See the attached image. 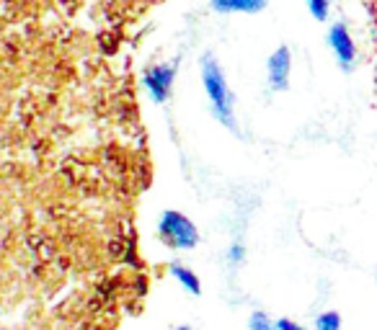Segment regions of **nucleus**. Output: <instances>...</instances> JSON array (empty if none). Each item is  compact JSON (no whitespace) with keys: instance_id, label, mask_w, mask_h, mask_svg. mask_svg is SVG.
I'll list each match as a JSON object with an SVG mask.
<instances>
[{"instance_id":"nucleus-1","label":"nucleus","mask_w":377,"mask_h":330,"mask_svg":"<svg viewBox=\"0 0 377 330\" xmlns=\"http://www.w3.org/2000/svg\"><path fill=\"white\" fill-rule=\"evenodd\" d=\"M202 85H205V93L209 98L214 117L220 119L230 132H238V124H235V96H232L230 85L225 80L223 68L214 59L212 52H207L202 57Z\"/></svg>"},{"instance_id":"nucleus-2","label":"nucleus","mask_w":377,"mask_h":330,"mask_svg":"<svg viewBox=\"0 0 377 330\" xmlns=\"http://www.w3.org/2000/svg\"><path fill=\"white\" fill-rule=\"evenodd\" d=\"M158 235H161V240H163L165 246L179 248V250H191V248L199 246L197 225L188 220L186 214L173 212V209L161 214V220H158Z\"/></svg>"},{"instance_id":"nucleus-3","label":"nucleus","mask_w":377,"mask_h":330,"mask_svg":"<svg viewBox=\"0 0 377 330\" xmlns=\"http://www.w3.org/2000/svg\"><path fill=\"white\" fill-rule=\"evenodd\" d=\"M176 73H179V59L165 62V65H153V68L145 70L142 83H145L147 93H150V98H153L155 103H165L171 98Z\"/></svg>"},{"instance_id":"nucleus-4","label":"nucleus","mask_w":377,"mask_h":330,"mask_svg":"<svg viewBox=\"0 0 377 330\" xmlns=\"http://www.w3.org/2000/svg\"><path fill=\"white\" fill-rule=\"evenodd\" d=\"M328 44H331V50H334L339 68H341L343 73H352L354 62H357V44H354L346 24L331 26V31H328Z\"/></svg>"},{"instance_id":"nucleus-5","label":"nucleus","mask_w":377,"mask_h":330,"mask_svg":"<svg viewBox=\"0 0 377 330\" xmlns=\"http://www.w3.org/2000/svg\"><path fill=\"white\" fill-rule=\"evenodd\" d=\"M290 73H292V52L290 47H279L272 52L266 62V77L272 91H287L290 88Z\"/></svg>"},{"instance_id":"nucleus-6","label":"nucleus","mask_w":377,"mask_h":330,"mask_svg":"<svg viewBox=\"0 0 377 330\" xmlns=\"http://www.w3.org/2000/svg\"><path fill=\"white\" fill-rule=\"evenodd\" d=\"M269 0H212V10L217 13H261Z\"/></svg>"},{"instance_id":"nucleus-7","label":"nucleus","mask_w":377,"mask_h":330,"mask_svg":"<svg viewBox=\"0 0 377 330\" xmlns=\"http://www.w3.org/2000/svg\"><path fill=\"white\" fill-rule=\"evenodd\" d=\"M171 273H173V279L179 281V284L186 289L188 294H194V297L202 294V281H199V276L191 271V269L181 266V263H171Z\"/></svg>"},{"instance_id":"nucleus-8","label":"nucleus","mask_w":377,"mask_h":330,"mask_svg":"<svg viewBox=\"0 0 377 330\" xmlns=\"http://www.w3.org/2000/svg\"><path fill=\"white\" fill-rule=\"evenodd\" d=\"M316 330H341V315L336 310H326L316 317Z\"/></svg>"},{"instance_id":"nucleus-9","label":"nucleus","mask_w":377,"mask_h":330,"mask_svg":"<svg viewBox=\"0 0 377 330\" xmlns=\"http://www.w3.org/2000/svg\"><path fill=\"white\" fill-rule=\"evenodd\" d=\"M249 330H276V322L272 320L266 313L256 310V313L249 317Z\"/></svg>"},{"instance_id":"nucleus-10","label":"nucleus","mask_w":377,"mask_h":330,"mask_svg":"<svg viewBox=\"0 0 377 330\" xmlns=\"http://www.w3.org/2000/svg\"><path fill=\"white\" fill-rule=\"evenodd\" d=\"M308 10L316 21H326L328 10H331V3H328V0H308Z\"/></svg>"},{"instance_id":"nucleus-11","label":"nucleus","mask_w":377,"mask_h":330,"mask_svg":"<svg viewBox=\"0 0 377 330\" xmlns=\"http://www.w3.org/2000/svg\"><path fill=\"white\" fill-rule=\"evenodd\" d=\"M243 255H246L243 246H240V243H232L230 250H228V261H230V263H240V261H243Z\"/></svg>"},{"instance_id":"nucleus-12","label":"nucleus","mask_w":377,"mask_h":330,"mask_svg":"<svg viewBox=\"0 0 377 330\" xmlns=\"http://www.w3.org/2000/svg\"><path fill=\"white\" fill-rule=\"evenodd\" d=\"M276 330H305L302 325H297L295 320H287V317H282V320H276Z\"/></svg>"},{"instance_id":"nucleus-13","label":"nucleus","mask_w":377,"mask_h":330,"mask_svg":"<svg viewBox=\"0 0 377 330\" xmlns=\"http://www.w3.org/2000/svg\"><path fill=\"white\" fill-rule=\"evenodd\" d=\"M179 330H191V328H186V325H181V328Z\"/></svg>"}]
</instances>
